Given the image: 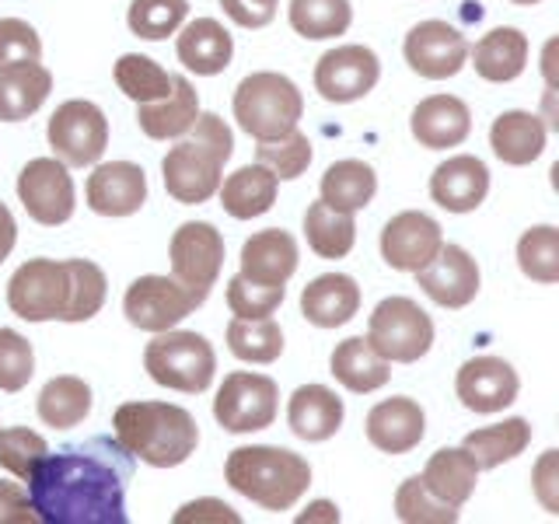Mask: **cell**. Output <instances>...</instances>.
Returning a JSON list of instances; mask_svg holds the SVG:
<instances>
[{
  "mask_svg": "<svg viewBox=\"0 0 559 524\" xmlns=\"http://www.w3.org/2000/svg\"><path fill=\"white\" fill-rule=\"evenodd\" d=\"M127 472L84 448H70L32 468L28 500L46 524H127Z\"/></svg>",
  "mask_w": 559,
  "mask_h": 524,
  "instance_id": "1",
  "label": "cell"
},
{
  "mask_svg": "<svg viewBox=\"0 0 559 524\" xmlns=\"http://www.w3.org/2000/svg\"><path fill=\"white\" fill-rule=\"evenodd\" d=\"M119 448L154 468H175L189 462L200 444V427L189 409L171 402H127L112 416Z\"/></svg>",
  "mask_w": 559,
  "mask_h": 524,
  "instance_id": "2",
  "label": "cell"
},
{
  "mask_svg": "<svg viewBox=\"0 0 559 524\" xmlns=\"http://www.w3.org/2000/svg\"><path fill=\"white\" fill-rule=\"evenodd\" d=\"M231 151L235 136L227 122L217 112H200L192 130L182 133L175 147H168L162 162L168 196L182 206L206 203L221 189V171Z\"/></svg>",
  "mask_w": 559,
  "mask_h": 524,
  "instance_id": "3",
  "label": "cell"
},
{
  "mask_svg": "<svg viewBox=\"0 0 559 524\" xmlns=\"http://www.w3.org/2000/svg\"><path fill=\"white\" fill-rule=\"evenodd\" d=\"M227 486L235 493L249 497L262 511H290V507L308 493L311 465L287 448L252 444L235 448L224 462Z\"/></svg>",
  "mask_w": 559,
  "mask_h": 524,
  "instance_id": "4",
  "label": "cell"
},
{
  "mask_svg": "<svg viewBox=\"0 0 559 524\" xmlns=\"http://www.w3.org/2000/svg\"><path fill=\"white\" fill-rule=\"evenodd\" d=\"M301 116H305V98L290 78L262 70V74H249L238 84L235 119L249 136L255 140L284 136L287 130L297 127Z\"/></svg>",
  "mask_w": 559,
  "mask_h": 524,
  "instance_id": "5",
  "label": "cell"
},
{
  "mask_svg": "<svg viewBox=\"0 0 559 524\" xmlns=\"http://www.w3.org/2000/svg\"><path fill=\"white\" fill-rule=\"evenodd\" d=\"M144 367L151 381H157L162 389L200 395L210 389L217 371V354L210 346L206 336L200 332H157V340L147 343Z\"/></svg>",
  "mask_w": 559,
  "mask_h": 524,
  "instance_id": "6",
  "label": "cell"
},
{
  "mask_svg": "<svg viewBox=\"0 0 559 524\" xmlns=\"http://www.w3.org/2000/svg\"><path fill=\"white\" fill-rule=\"evenodd\" d=\"M367 343L389 364H416L433 346V322L413 297H384L367 319Z\"/></svg>",
  "mask_w": 559,
  "mask_h": 524,
  "instance_id": "7",
  "label": "cell"
},
{
  "mask_svg": "<svg viewBox=\"0 0 559 524\" xmlns=\"http://www.w3.org/2000/svg\"><path fill=\"white\" fill-rule=\"evenodd\" d=\"M49 147L67 168L95 165L109 147V119L95 102L70 98L49 119Z\"/></svg>",
  "mask_w": 559,
  "mask_h": 524,
  "instance_id": "8",
  "label": "cell"
},
{
  "mask_svg": "<svg viewBox=\"0 0 559 524\" xmlns=\"http://www.w3.org/2000/svg\"><path fill=\"white\" fill-rule=\"evenodd\" d=\"M280 409L276 381L266 374L235 371L227 374L214 398V416L227 433H255L273 427Z\"/></svg>",
  "mask_w": 559,
  "mask_h": 524,
  "instance_id": "9",
  "label": "cell"
},
{
  "mask_svg": "<svg viewBox=\"0 0 559 524\" xmlns=\"http://www.w3.org/2000/svg\"><path fill=\"white\" fill-rule=\"evenodd\" d=\"M224 266V235L206 221H189L171 235V276L203 305Z\"/></svg>",
  "mask_w": 559,
  "mask_h": 524,
  "instance_id": "10",
  "label": "cell"
},
{
  "mask_svg": "<svg viewBox=\"0 0 559 524\" xmlns=\"http://www.w3.org/2000/svg\"><path fill=\"white\" fill-rule=\"evenodd\" d=\"M17 200L43 227H60L74 217V179L60 157H32L17 175Z\"/></svg>",
  "mask_w": 559,
  "mask_h": 524,
  "instance_id": "11",
  "label": "cell"
},
{
  "mask_svg": "<svg viewBox=\"0 0 559 524\" xmlns=\"http://www.w3.org/2000/svg\"><path fill=\"white\" fill-rule=\"evenodd\" d=\"M8 305L25 322H52L67 311V266L57 259H28L8 284Z\"/></svg>",
  "mask_w": 559,
  "mask_h": 524,
  "instance_id": "12",
  "label": "cell"
},
{
  "mask_svg": "<svg viewBox=\"0 0 559 524\" xmlns=\"http://www.w3.org/2000/svg\"><path fill=\"white\" fill-rule=\"evenodd\" d=\"M197 308L200 301L175 276H140L130 284L127 297H122V311H127L130 325L154 332V336L165 329H175Z\"/></svg>",
  "mask_w": 559,
  "mask_h": 524,
  "instance_id": "13",
  "label": "cell"
},
{
  "mask_svg": "<svg viewBox=\"0 0 559 524\" xmlns=\"http://www.w3.org/2000/svg\"><path fill=\"white\" fill-rule=\"evenodd\" d=\"M381 78V63L374 57V49L367 46H336L314 67V92L325 102H360L367 92H374V84Z\"/></svg>",
  "mask_w": 559,
  "mask_h": 524,
  "instance_id": "14",
  "label": "cell"
},
{
  "mask_svg": "<svg viewBox=\"0 0 559 524\" xmlns=\"http://www.w3.org/2000/svg\"><path fill=\"white\" fill-rule=\"evenodd\" d=\"M468 39L448 22H419L406 35V63L427 81H448L468 63Z\"/></svg>",
  "mask_w": 559,
  "mask_h": 524,
  "instance_id": "15",
  "label": "cell"
},
{
  "mask_svg": "<svg viewBox=\"0 0 559 524\" xmlns=\"http://www.w3.org/2000/svg\"><path fill=\"white\" fill-rule=\"evenodd\" d=\"M416 287L441 308H465L479 294V266L462 245H441L424 270H416Z\"/></svg>",
  "mask_w": 559,
  "mask_h": 524,
  "instance_id": "16",
  "label": "cell"
},
{
  "mask_svg": "<svg viewBox=\"0 0 559 524\" xmlns=\"http://www.w3.org/2000/svg\"><path fill=\"white\" fill-rule=\"evenodd\" d=\"M444 245L441 224L419 210H402L381 231V255L399 273H416L437 255Z\"/></svg>",
  "mask_w": 559,
  "mask_h": 524,
  "instance_id": "17",
  "label": "cell"
},
{
  "mask_svg": "<svg viewBox=\"0 0 559 524\" xmlns=\"http://www.w3.org/2000/svg\"><path fill=\"white\" fill-rule=\"evenodd\" d=\"M518 371L500 357H472L462 364L454 392L472 413H500L518 398Z\"/></svg>",
  "mask_w": 559,
  "mask_h": 524,
  "instance_id": "18",
  "label": "cell"
},
{
  "mask_svg": "<svg viewBox=\"0 0 559 524\" xmlns=\"http://www.w3.org/2000/svg\"><path fill=\"white\" fill-rule=\"evenodd\" d=\"M147 203V175L133 162H109L87 175V206L102 217H133Z\"/></svg>",
  "mask_w": 559,
  "mask_h": 524,
  "instance_id": "19",
  "label": "cell"
},
{
  "mask_svg": "<svg viewBox=\"0 0 559 524\" xmlns=\"http://www.w3.org/2000/svg\"><path fill=\"white\" fill-rule=\"evenodd\" d=\"M489 192V168L472 154H454L430 175V196L448 214H472Z\"/></svg>",
  "mask_w": 559,
  "mask_h": 524,
  "instance_id": "20",
  "label": "cell"
},
{
  "mask_svg": "<svg viewBox=\"0 0 559 524\" xmlns=\"http://www.w3.org/2000/svg\"><path fill=\"white\" fill-rule=\"evenodd\" d=\"M427 433V416L416 398H384L367 413V441L384 454H406L419 448Z\"/></svg>",
  "mask_w": 559,
  "mask_h": 524,
  "instance_id": "21",
  "label": "cell"
},
{
  "mask_svg": "<svg viewBox=\"0 0 559 524\" xmlns=\"http://www.w3.org/2000/svg\"><path fill=\"white\" fill-rule=\"evenodd\" d=\"M413 136L419 140V147L427 151H444L465 144V136L472 130V112L462 98L454 95H430L413 109Z\"/></svg>",
  "mask_w": 559,
  "mask_h": 524,
  "instance_id": "22",
  "label": "cell"
},
{
  "mask_svg": "<svg viewBox=\"0 0 559 524\" xmlns=\"http://www.w3.org/2000/svg\"><path fill=\"white\" fill-rule=\"evenodd\" d=\"M238 262H241L245 279L284 287L297 273V241H294V235L284 231V227H266V231H255L241 245Z\"/></svg>",
  "mask_w": 559,
  "mask_h": 524,
  "instance_id": "23",
  "label": "cell"
},
{
  "mask_svg": "<svg viewBox=\"0 0 559 524\" xmlns=\"http://www.w3.org/2000/svg\"><path fill=\"white\" fill-rule=\"evenodd\" d=\"M175 52H179V63L186 70L200 78H217L231 67L235 57V43L227 28L214 17H197L179 32V43H175Z\"/></svg>",
  "mask_w": 559,
  "mask_h": 524,
  "instance_id": "24",
  "label": "cell"
},
{
  "mask_svg": "<svg viewBox=\"0 0 559 524\" xmlns=\"http://www.w3.org/2000/svg\"><path fill=\"white\" fill-rule=\"evenodd\" d=\"M360 311V287L346 273L314 276L301 290V314L319 329H340Z\"/></svg>",
  "mask_w": 559,
  "mask_h": 524,
  "instance_id": "25",
  "label": "cell"
},
{
  "mask_svg": "<svg viewBox=\"0 0 559 524\" xmlns=\"http://www.w3.org/2000/svg\"><path fill=\"white\" fill-rule=\"evenodd\" d=\"M546 136L549 127L542 122V116L535 112H524V109H511V112H500L489 127V147L500 157L503 165H532L546 151Z\"/></svg>",
  "mask_w": 559,
  "mask_h": 524,
  "instance_id": "26",
  "label": "cell"
},
{
  "mask_svg": "<svg viewBox=\"0 0 559 524\" xmlns=\"http://www.w3.org/2000/svg\"><path fill=\"white\" fill-rule=\"evenodd\" d=\"M52 92V74L39 60L0 67V119L22 122L46 105Z\"/></svg>",
  "mask_w": 559,
  "mask_h": 524,
  "instance_id": "27",
  "label": "cell"
},
{
  "mask_svg": "<svg viewBox=\"0 0 559 524\" xmlns=\"http://www.w3.org/2000/svg\"><path fill=\"white\" fill-rule=\"evenodd\" d=\"M287 424L301 441H329L332 433L343 427V398L325 389V384H301L290 395L287 406Z\"/></svg>",
  "mask_w": 559,
  "mask_h": 524,
  "instance_id": "28",
  "label": "cell"
},
{
  "mask_svg": "<svg viewBox=\"0 0 559 524\" xmlns=\"http://www.w3.org/2000/svg\"><path fill=\"white\" fill-rule=\"evenodd\" d=\"M468 60L483 81L507 84L528 67V35L521 28H493L476 43V49H468Z\"/></svg>",
  "mask_w": 559,
  "mask_h": 524,
  "instance_id": "29",
  "label": "cell"
},
{
  "mask_svg": "<svg viewBox=\"0 0 559 524\" xmlns=\"http://www.w3.org/2000/svg\"><path fill=\"white\" fill-rule=\"evenodd\" d=\"M329 367H332V378H336L346 392H357V395L378 392L392 378V364L367 343V336L343 340L336 349H332Z\"/></svg>",
  "mask_w": 559,
  "mask_h": 524,
  "instance_id": "30",
  "label": "cell"
},
{
  "mask_svg": "<svg viewBox=\"0 0 559 524\" xmlns=\"http://www.w3.org/2000/svg\"><path fill=\"white\" fill-rule=\"evenodd\" d=\"M197 116H200V98L192 92L189 78H175L168 98L136 105V122L151 140H179L182 133L192 130Z\"/></svg>",
  "mask_w": 559,
  "mask_h": 524,
  "instance_id": "31",
  "label": "cell"
},
{
  "mask_svg": "<svg viewBox=\"0 0 559 524\" xmlns=\"http://www.w3.org/2000/svg\"><path fill=\"white\" fill-rule=\"evenodd\" d=\"M419 479H424V486L437 500H444L451 507H465L472 493H476L479 465L465 448H441L430 454V462Z\"/></svg>",
  "mask_w": 559,
  "mask_h": 524,
  "instance_id": "32",
  "label": "cell"
},
{
  "mask_svg": "<svg viewBox=\"0 0 559 524\" xmlns=\"http://www.w3.org/2000/svg\"><path fill=\"white\" fill-rule=\"evenodd\" d=\"M276 186H280V179L266 165H245L221 182V189H217L221 206L235 221L262 217V214H270L276 203Z\"/></svg>",
  "mask_w": 559,
  "mask_h": 524,
  "instance_id": "33",
  "label": "cell"
},
{
  "mask_svg": "<svg viewBox=\"0 0 559 524\" xmlns=\"http://www.w3.org/2000/svg\"><path fill=\"white\" fill-rule=\"evenodd\" d=\"M374 192H378V175L367 162H357V157L329 165L322 175V200L329 206L343 210V214H357V210H364L374 200Z\"/></svg>",
  "mask_w": 559,
  "mask_h": 524,
  "instance_id": "34",
  "label": "cell"
},
{
  "mask_svg": "<svg viewBox=\"0 0 559 524\" xmlns=\"http://www.w3.org/2000/svg\"><path fill=\"white\" fill-rule=\"evenodd\" d=\"M532 444V427L528 419H503V424H493V427H483V430H472L465 433L462 448L476 458L479 472L483 468H500L503 462L518 458V454Z\"/></svg>",
  "mask_w": 559,
  "mask_h": 524,
  "instance_id": "35",
  "label": "cell"
},
{
  "mask_svg": "<svg viewBox=\"0 0 559 524\" xmlns=\"http://www.w3.org/2000/svg\"><path fill=\"white\" fill-rule=\"evenodd\" d=\"M305 235H308V245H311L314 255L346 259L349 252H354L357 224H354V214H343V210L319 200V203H311L308 214H305Z\"/></svg>",
  "mask_w": 559,
  "mask_h": 524,
  "instance_id": "36",
  "label": "cell"
},
{
  "mask_svg": "<svg viewBox=\"0 0 559 524\" xmlns=\"http://www.w3.org/2000/svg\"><path fill=\"white\" fill-rule=\"evenodd\" d=\"M87 413H92V389H87L84 378L60 374L46 381V389L39 392V419L46 427L70 430L84 424Z\"/></svg>",
  "mask_w": 559,
  "mask_h": 524,
  "instance_id": "37",
  "label": "cell"
},
{
  "mask_svg": "<svg viewBox=\"0 0 559 524\" xmlns=\"http://www.w3.org/2000/svg\"><path fill=\"white\" fill-rule=\"evenodd\" d=\"M67 266V311L60 322H87L95 319L109 294V279L102 266L87 259H63Z\"/></svg>",
  "mask_w": 559,
  "mask_h": 524,
  "instance_id": "38",
  "label": "cell"
},
{
  "mask_svg": "<svg viewBox=\"0 0 559 524\" xmlns=\"http://www.w3.org/2000/svg\"><path fill=\"white\" fill-rule=\"evenodd\" d=\"M227 346L238 360L249 364H273L284 354V329L273 319V314H262V319H238L227 325Z\"/></svg>",
  "mask_w": 559,
  "mask_h": 524,
  "instance_id": "39",
  "label": "cell"
},
{
  "mask_svg": "<svg viewBox=\"0 0 559 524\" xmlns=\"http://www.w3.org/2000/svg\"><path fill=\"white\" fill-rule=\"evenodd\" d=\"M290 28L305 39H336L354 22L349 0H290Z\"/></svg>",
  "mask_w": 559,
  "mask_h": 524,
  "instance_id": "40",
  "label": "cell"
},
{
  "mask_svg": "<svg viewBox=\"0 0 559 524\" xmlns=\"http://www.w3.org/2000/svg\"><path fill=\"white\" fill-rule=\"evenodd\" d=\"M116 84H119L122 95L133 98L140 105V102L168 98L171 87H175V78L168 74V70L157 67L151 57H140V52H127V57L116 60Z\"/></svg>",
  "mask_w": 559,
  "mask_h": 524,
  "instance_id": "41",
  "label": "cell"
},
{
  "mask_svg": "<svg viewBox=\"0 0 559 524\" xmlns=\"http://www.w3.org/2000/svg\"><path fill=\"white\" fill-rule=\"evenodd\" d=\"M518 266L535 284H556L559 279V231L552 224H538L524 231L518 241Z\"/></svg>",
  "mask_w": 559,
  "mask_h": 524,
  "instance_id": "42",
  "label": "cell"
},
{
  "mask_svg": "<svg viewBox=\"0 0 559 524\" xmlns=\"http://www.w3.org/2000/svg\"><path fill=\"white\" fill-rule=\"evenodd\" d=\"M189 14V0H133L130 4V32L147 43H162L182 28Z\"/></svg>",
  "mask_w": 559,
  "mask_h": 524,
  "instance_id": "43",
  "label": "cell"
},
{
  "mask_svg": "<svg viewBox=\"0 0 559 524\" xmlns=\"http://www.w3.org/2000/svg\"><path fill=\"white\" fill-rule=\"evenodd\" d=\"M255 157H259V165H266L276 175V179H297V175H305L311 165V140L294 127L284 136L259 140Z\"/></svg>",
  "mask_w": 559,
  "mask_h": 524,
  "instance_id": "44",
  "label": "cell"
},
{
  "mask_svg": "<svg viewBox=\"0 0 559 524\" xmlns=\"http://www.w3.org/2000/svg\"><path fill=\"white\" fill-rule=\"evenodd\" d=\"M459 511L462 507L437 500L419 476L406 479L395 493V514L406 524H454L459 521Z\"/></svg>",
  "mask_w": 559,
  "mask_h": 524,
  "instance_id": "45",
  "label": "cell"
},
{
  "mask_svg": "<svg viewBox=\"0 0 559 524\" xmlns=\"http://www.w3.org/2000/svg\"><path fill=\"white\" fill-rule=\"evenodd\" d=\"M49 454V444L43 433L28 427H8L0 430V468H8L14 479H28L32 468Z\"/></svg>",
  "mask_w": 559,
  "mask_h": 524,
  "instance_id": "46",
  "label": "cell"
},
{
  "mask_svg": "<svg viewBox=\"0 0 559 524\" xmlns=\"http://www.w3.org/2000/svg\"><path fill=\"white\" fill-rule=\"evenodd\" d=\"M35 374L32 343L14 329H0V392H22Z\"/></svg>",
  "mask_w": 559,
  "mask_h": 524,
  "instance_id": "47",
  "label": "cell"
},
{
  "mask_svg": "<svg viewBox=\"0 0 559 524\" xmlns=\"http://www.w3.org/2000/svg\"><path fill=\"white\" fill-rule=\"evenodd\" d=\"M287 287H270V284H255V279H245L241 273L227 284V305L238 314V319H262V314H273L284 305Z\"/></svg>",
  "mask_w": 559,
  "mask_h": 524,
  "instance_id": "48",
  "label": "cell"
},
{
  "mask_svg": "<svg viewBox=\"0 0 559 524\" xmlns=\"http://www.w3.org/2000/svg\"><path fill=\"white\" fill-rule=\"evenodd\" d=\"M43 57V39L22 17H0V67Z\"/></svg>",
  "mask_w": 559,
  "mask_h": 524,
  "instance_id": "49",
  "label": "cell"
},
{
  "mask_svg": "<svg viewBox=\"0 0 559 524\" xmlns=\"http://www.w3.org/2000/svg\"><path fill=\"white\" fill-rule=\"evenodd\" d=\"M221 8L241 28H266L276 17L280 0H221Z\"/></svg>",
  "mask_w": 559,
  "mask_h": 524,
  "instance_id": "50",
  "label": "cell"
},
{
  "mask_svg": "<svg viewBox=\"0 0 559 524\" xmlns=\"http://www.w3.org/2000/svg\"><path fill=\"white\" fill-rule=\"evenodd\" d=\"M535 497L549 514H559V451H546L535 465Z\"/></svg>",
  "mask_w": 559,
  "mask_h": 524,
  "instance_id": "51",
  "label": "cell"
},
{
  "mask_svg": "<svg viewBox=\"0 0 559 524\" xmlns=\"http://www.w3.org/2000/svg\"><path fill=\"white\" fill-rule=\"evenodd\" d=\"M175 524H200V521H217V524H238V511L235 507H227L224 500H192L186 507H179L171 517Z\"/></svg>",
  "mask_w": 559,
  "mask_h": 524,
  "instance_id": "52",
  "label": "cell"
},
{
  "mask_svg": "<svg viewBox=\"0 0 559 524\" xmlns=\"http://www.w3.org/2000/svg\"><path fill=\"white\" fill-rule=\"evenodd\" d=\"M32 500L17 483H0V524H35Z\"/></svg>",
  "mask_w": 559,
  "mask_h": 524,
  "instance_id": "53",
  "label": "cell"
},
{
  "mask_svg": "<svg viewBox=\"0 0 559 524\" xmlns=\"http://www.w3.org/2000/svg\"><path fill=\"white\" fill-rule=\"evenodd\" d=\"M14 241H17V224L11 217V210L0 203V262H4L14 249Z\"/></svg>",
  "mask_w": 559,
  "mask_h": 524,
  "instance_id": "54",
  "label": "cell"
},
{
  "mask_svg": "<svg viewBox=\"0 0 559 524\" xmlns=\"http://www.w3.org/2000/svg\"><path fill=\"white\" fill-rule=\"evenodd\" d=\"M297 521H301V524H308V521H332V524H336V521H340V511H336V503L319 500V503H311V507H308V514H301Z\"/></svg>",
  "mask_w": 559,
  "mask_h": 524,
  "instance_id": "55",
  "label": "cell"
},
{
  "mask_svg": "<svg viewBox=\"0 0 559 524\" xmlns=\"http://www.w3.org/2000/svg\"><path fill=\"white\" fill-rule=\"evenodd\" d=\"M511 4H521V8H528V4H538V0H511Z\"/></svg>",
  "mask_w": 559,
  "mask_h": 524,
  "instance_id": "56",
  "label": "cell"
}]
</instances>
